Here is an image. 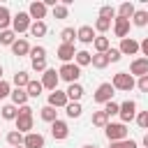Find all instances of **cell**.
<instances>
[{
	"instance_id": "1",
	"label": "cell",
	"mask_w": 148,
	"mask_h": 148,
	"mask_svg": "<svg viewBox=\"0 0 148 148\" xmlns=\"http://www.w3.org/2000/svg\"><path fill=\"white\" fill-rule=\"evenodd\" d=\"M111 83H113L116 90H123V92H130V90L136 86V81H134V76H132L130 72H118V74H113Z\"/></svg>"
},
{
	"instance_id": "2",
	"label": "cell",
	"mask_w": 148,
	"mask_h": 148,
	"mask_svg": "<svg viewBox=\"0 0 148 148\" xmlns=\"http://www.w3.org/2000/svg\"><path fill=\"white\" fill-rule=\"evenodd\" d=\"M104 134H106V139L111 143L113 141H125L127 139V125L125 123H109L104 127Z\"/></svg>"
},
{
	"instance_id": "3",
	"label": "cell",
	"mask_w": 148,
	"mask_h": 148,
	"mask_svg": "<svg viewBox=\"0 0 148 148\" xmlns=\"http://www.w3.org/2000/svg\"><path fill=\"white\" fill-rule=\"evenodd\" d=\"M58 74H60V79H62V81H67V83H79L81 67H79L76 62H65V65H60Z\"/></svg>"
},
{
	"instance_id": "4",
	"label": "cell",
	"mask_w": 148,
	"mask_h": 148,
	"mask_svg": "<svg viewBox=\"0 0 148 148\" xmlns=\"http://www.w3.org/2000/svg\"><path fill=\"white\" fill-rule=\"evenodd\" d=\"M113 92H116L113 83H99L97 90H95V95H92V99H95L97 104H106V102L113 99Z\"/></svg>"
},
{
	"instance_id": "5",
	"label": "cell",
	"mask_w": 148,
	"mask_h": 148,
	"mask_svg": "<svg viewBox=\"0 0 148 148\" xmlns=\"http://www.w3.org/2000/svg\"><path fill=\"white\" fill-rule=\"evenodd\" d=\"M30 25H32V18H30V14L28 12H18L14 18H12V30L18 35V32H25V30H30Z\"/></svg>"
},
{
	"instance_id": "6",
	"label": "cell",
	"mask_w": 148,
	"mask_h": 148,
	"mask_svg": "<svg viewBox=\"0 0 148 148\" xmlns=\"http://www.w3.org/2000/svg\"><path fill=\"white\" fill-rule=\"evenodd\" d=\"M120 123H132V120H136V104H134V99H125L123 104H120Z\"/></svg>"
},
{
	"instance_id": "7",
	"label": "cell",
	"mask_w": 148,
	"mask_h": 148,
	"mask_svg": "<svg viewBox=\"0 0 148 148\" xmlns=\"http://www.w3.org/2000/svg\"><path fill=\"white\" fill-rule=\"evenodd\" d=\"M46 12H49V7L44 5V0H32L28 5V14H30L32 21H44L46 18Z\"/></svg>"
},
{
	"instance_id": "8",
	"label": "cell",
	"mask_w": 148,
	"mask_h": 148,
	"mask_svg": "<svg viewBox=\"0 0 148 148\" xmlns=\"http://www.w3.org/2000/svg\"><path fill=\"white\" fill-rule=\"evenodd\" d=\"M58 81H60V74H58L56 69H51V67L42 74V86H44L46 90H51V92L58 90Z\"/></svg>"
},
{
	"instance_id": "9",
	"label": "cell",
	"mask_w": 148,
	"mask_h": 148,
	"mask_svg": "<svg viewBox=\"0 0 148 148\" xmlns=\"http://www.w3.org/2000/svg\"><path fill=\"white\" fill-rule=\"evenodd\" d=\"M67 104H69V97H67L65 90H53V92H49V106H53V109H65Z\"/></svg>"
},
{
	"instance_id": "10",
	"label": "cell",
	"mask_w": 148,
	"mask_h": 148,
	"mask_svg": "<svg viewBox=\"0 0 148 148\" xmlns=\"http://www.w3.org/2000/svg\"><path fill=\"white\" fill-rule=\"evenodd\" d=\"M67 134H69V125L65 123V120H56V123H51V136L56 139V141H62V139H67Z\"/></svg>"
},
{
	"instance_id": "11",
	"label": "cell",
	"mask_w": 148,
	"mask_h": 148,
	"mask_svg": "<svg viewBox=\"0 0 148 148\" xmlns=\"http://www.w3.org/2000/svg\"><path fill=\"white\" fill-rule=\"evenodd\" d=\"M130 74L132 76H148V58H134L130 65Z\"/></svg>"
},
{
	"instance_id": "12",
	"label": "cell",
	"mask_w": 148,
	"mask_h": 148,
	"mask_svg": "<svg viewBox=\"0 0 148 148\" xmlns=\"http://www.w3.org/2000/svg\"><path fill=\"white\" fill-rule=\"evenodd\" d=\"M120 53L123 56H136L139 53V42L134 39V37H125V39H120Z\"/></svg>"
},
{
	"instance_id": "13",
	"label": "cell",
	"mask_w": 148,
	"mask_h": 148,
	"mask_svg": "<svg viewBox=\"0 0 148 148\" xmlns=\"http://www.w3.org/2000/svg\"><path fill=\"white\" fill-rule=\"evenodd\" d=\"M95 28L92 25H81L79 30H76V39L81 42V44H92L95 42Z\"/></svg>"
},
{
	"instance_id": "14",
	"label": "cell",
	"mask_w": 148,
	"mask_h": 148,
	"mask_svg": "<svg viewBox=\"0 0 148 148\" xmlns=\"http://www.w3.org/2000/svg\"><path fill=\"white\" fill-rule=\"evenodd\" d=\"M127 32H130V21H127V18L116 16V18H113V35H116V37H120V39H125V37H127Z\"/></svg>"
},
{
	"instance_id": "15",
	"label": "cell",
	"mask_w": 148,
	"mask_h": 148,
	"mask_svg": "<svg viewBox=\"0 0 148 148\" xmlns=\"http://www.w3.org/2000/svg\"><path fill=\"white\" fill-rule=\"evenodd\" d=\"M74 56H76L74 44H60V46H58V58L62 60V65H65V62H74Z\"/></svg>"
},
{
	"instance_id": "16",
	"label": "cell",
	"mask_w": 148,
	"mask_h": 148,
	"mask_svg": "<svg viewBox=\"0 0 148 148\" xmlns=\"http://www.w3.org/2000/svg\"><path fill=\"white\" fill-rule=\"evenodd\" d=\"M14 123H16V130H18L21 134H30L32 127H35V118H32V116H18Z\"/></svg>"
},
{
	"instance_id": "17",
	"label": "cell",
	"mask_w": 148,
	"mask_h": 148,
	"mask_svg": "<svg viewBox=\"0 0 148 148\" xmlns=\"http://www.w3.org/2000/svg\"><path fill=\"white\" fill-rule=\"evenodd\" d=\"M9 97H12V104H14V106H25V104H28V99H30L25 88H14Z\"/></svg>"
},
{
	"instance_id": "18",
	"label": "cell",
	"mask_w": 148,
	"mask_h": 148,
	"mask_svg": "<svg viewBox=\"0 0 148 148\" xmlns=\"http://www.w3.org/2000/svg\"><path fill=\"white\" fill-rule=\"evenodd\" d=\"M30 49H32V46H30V44H28V39H23V37H21V39H16V42L12 44V53H14V56H18V58H21V56H30Z\"/></svg>"
},
{
	"instance_id": "19",
	"label": "cell",
	"mask_w": 148,
	"mask_h": 148,
	"mask_svg": "<svg viewBox=\"0 0 148 148\" xmlns=\"http://www.w3.org/2000/svg\"><path fill=\"white\" fill-rule=\"evenodd\" d=\"M23 146L25 148H44V136L39 132H30V134H25Z\"/></svg>"
},
{
	"instance_id": "20",
	"label": "cell",
	"mask_w": 148,
	"mask_h": 148,
	"mask_svg": "<svg viewBox=\"0 0 148 148\" xmlns=\"http://www.w3.org/2000/svg\"><path fill=\"white\" fill-rule=\"evenodd\" d=\"M65 92H67L69 102H81V97H83V92H86V90H83V86H81V83H69Z\"/></svg>"
},
{
	"instance_id": "21",
	"label": "cell",
	"mask_w": 148,
	"mask_h": 148,
	"mask_svg": "<svg viewBox=\"0 0 148 148\" xmlns=\"http://www.w3.org/2000/svg\"><path fill=\"white\" fill-rule=\"evenodd\" d=\"M39 116H42L44 123H56V120H58V109H53V106L46 104V106L39 109Z\"/></svg>"
},
{
	"instance_id": "22",
	"label": "cell",
	"mask_w": 148,
	"mask_h": 148,
	"mask_svg": "<svg viewBox=\"0 0 148 148\" xmlns=\"http://www.w3.org/2000/svg\"><path fill=\"white\" fill-rule=\"evenodd\" d=\"M92 46H95V53H106V51L111 49L109 37H104V35H97V37H95V42H92Z\"/></svg>"
},
{
	"instance_id": "23",
	"label": "cell",
	"mask_w": 148,
	"mask_h": 148,
	"mask_svg": "<svg viewBox=\"0 0 148 148\" xmlns=\"http://www.w3.org/2000/svg\"><path fill=\"white\" fill-rule=\"evenodd\" d=\"M23 141H25V134H21L18 130H12V132H7V143H9L12 148H16V146H23Z\"/></svg>"
},
{
	"instance_id": "24",
	"label": "cell",
	"mask_w": 148,
	"mask_h": 148,
	"mask_svg": "<svg viewBox=\"0 0 148 148\" xmlns=\"http://www.w3.org/2000/svg\"><path fill=\"white\" fill-rule=\"evenodd\" d=\"M12 14H9V9L5 7V5H0V32L2 30H9V25H12Z\"/></svg>"
},
{
	"instance_id": "25",
	"label": "cell",
	"mask_w": 148,
	"mask_h": 148,
	"mask_svg": "<svg viewBox=\"0 0 148 148\" xmlns=\"http://www.w3.org/2000/svg\"><path fill=\"white\" fill-rule=\"evenodd\" d=\"M134 12H136V7H134L132 2H123V5L118 7V16H120V18H127V21L134 16Z\"/></svg>"
},
{
	"instance_id": "26",
	"label": "cell",
	"mask_w": 148,
	"mask_h": 148,
	"mask_svg": "<svg viewBox=\"0 0 148 148\" xmlns=\"http://www.w3.org/2000/svg\"><path fill=\"white\" fill-rule=\"evenodd\" d=\"M74 62H76L79 67L92 65V53H88V51H76V56H74Z\"/></svg>"
},
{
	"instance_id": "27",
	"label": "cell",
	"mask_w": 148,
	"mask_h": 148,
	"mask_svg": "<svg viewBox=\"0 0 148 148\" xmlns=\"http://www.w3.org/2000/svg\"><path fill=\"white\" fill-rule=\"evenodd\" d=\"M65 113H67V118H79V116L83 113L81 102H69V104L65 106Z\"/></svg>"
},
{
	"instance_id": "28",
	"label": "cell",
	"mask_w": 148,
	"mask_h": 148,
	"mask_svg": "<svg viewBox=\"0 0 148 148\" xmlns=\"http://www.w3.org/2000/svg\"><path fill=\"white\" fill-rule=\"evenodd\" d=\"M0 113H2L5 120H16V118H18V106H14V104H5V106L0 109Z\"/></svg>"
},
{
	"instance_id": "29",
	"label": "cell",
	"mask_w": 148,
	"mask_h": 148,
	"mask_svg": "<svg viewBox=\"0 0 148 148\" xmlns=\"http://www.w3.org/2000/svg\"><path fill=\"white\" fill-rule=\"evenodd\" d=\"M92 125L95 127H102V130L109 125V116L104 113V109L102 111H92Z\"/></svg>"
},
{
	"instance_id": "30",
	"label": "cell",
	"mask_w": 148,
	"mask_h": 148,
	"mask_svg": "<svg viewBox=\"0 0 148 148\" xmlns=\"http://www.w3.org/2000/svg\"><path fill=\"white\" fill-rule=\"evenodd\" d=\"M132 23H134L136 28H143V25L148 23V12H146V9H136L134 16H132Z\"/></svg>"
},
{
	"instance_id": "31",
	"label": "cell",
	"mask_w": 148,
	"mask_h": 148,
	"mask_svg": "<svg viewBox=\"0 0 148 148\" xmlns=\"http://www.w3.org/2000/svg\"><path fill=\"white\" fill-rule=\"evenodd\" d=\"M46 30H49V28H46L44 21H32V25H30V35H32V37H44Z\"/></svg>"
},
{
	"instance_id": "32",
	"label": "cell",
	"mask_w": 148,
	"mask_h": 148,
	"mask_svg": "<svg viewBox=\"0 0 148 148\" xmlns=\"http://www.w3.org/2000/svg\"><path fill=\"white\" fill-rule=\"evenodd\" d=\"M16 39H18V37H16V32H14L12 28H9V30H2V32H0V44H2V46H12V44H14Z\"/></svg>"
},
{
	"instance_id": "33",
	"label": "cell",
	"mask_w": 148,
	"mask_h": 148,
	"mask_svg": "<svg viewBox=\"0 0 148 148\" xmlns=\"http://www.w3.org/2000/svg\"><path fill=\"white\" fill-rule=\"evenodd\" d=\"M30 81H32V79H30V76H28V72H23V69L14 74V86H16V88H28V83H30Z\"/></svg>"
},
{
	"instance_id": "34",
	"label": "cell",
	"mask_w": 148,
	"mask_h": 148,
	"mask_svg": "<svg viewBox=\"0 0 148 148\" xmlns=\"http://www.w3.org/2000/svg\"><path fill=\"white\" fill-rule=\"evenodd\" d=\"M25 90H28V97H39L42 90H44V86H42V81H30Z\"/></svg>"
},
{
	"instance_id": "35",
	"label": "cell",
	"mask_w": 148,
	"mask_h": 148,
	"mask_svg": "<svg viewBox=\"0 0 148 148\" xmlns=\"http://www.w3.org/2000/svg\"><path fill=\"white\" fill-rule=\"evenodd\" d=\"M111 25H113V21H109V18H102V16H97V18H95V30H97V32H102V35H104Z\"/></svg>"
},
{
	"instance_id": "36",
	"label": "cell",
	"mask_w": 148,
	"mask_h": 148,
	"mask_svg": "<svg viewBox=\"0 0 148 148\" xmlns=\"http://www.w3.org/2000/svg\"><path fill=\"white\" fill-rule=\"evenodd\" d=\"M106 65H109L106 53H95V56H92V67H95V69H104Z\"/></svg>"
},
{
	"instance_id": "37",
	"label": "cell",
	"mask_w": 148,
	"mask_h": 148,
	"mask_svg": "<svg viewBox=\"0 0 148 148\" xmlns=\"http://www.w3.org/2000/svg\"><path fill=\"white\" fill-rule=\"evenodd\" d=\"M60 37H62V44H74V39H76V30H74V28H62Z\"/></svg>"
},
{
	"instance_id": "38",
	"label": "cell",
	"mask_w": 148,
	"mask_h": 148,
	"mask_svg": "<svg viewBox=\"0 0 148 148\" xmlns=\"http://www.w3.org/2000/svg\"><path fill=\"white\" fill-rule=\"evenodd\" d=\"M67 16H69V9H67V5L58 2V5L53 7V18H67Z\"/></svg>"
},
{
	"instance_id": "39",
	"label": "cell",
	"mask_w": 148,
	"mask_h": 148,
	"mask_svg": "<svg viewBox=\"0 0 148 148\" xmlns=\"http://www.w3.org/2000/svg\"><path fill=\"white\" fill-rule=\"evenodd\" d=\"M30 56H32V60H46V49L42 44H37L30 49Z\"/></svg>"
},
{
	"instance_id": "40",
	"label": "cell",
	"mask_w": 148,
	"mask_h": 148,
	"mask_svg": "<svg viewBox=\"0 0 148 148\" xmlns=\"http://www.w3.org/2000/svg\"><path fill=\"white\" fill-rule=\"evenodd\" d=\"M104 113H106L109 118H111V116H118V113H120V104H118V102H113V99H111V102H106V104H104Z\"/></svg>"
},
{
	"instance_id": "41",
	"label": "cell",
	"mask_w": 148,
	"mask_h": 148,
	"mask_svg": "<svg viewBox=\"0 0 148 148\" xmlns=\"http://www.w3.org/2000/svg\"><path fill=\"white\" fill-rule=\"evenodd\" d=\"M118 14V9L116 7H111V5H104L102 9H99V16L102 18H109V21H113V16Z\"/></svg>"
},
{
	"instance_id": "42",
	"label": "cell",
	"mask_w": 148,
	"mask_h": 148,
	"mask_svg": "<svg viewBox=\"0 0 148 148\" xmlns=\"http://www.w3.org/2000/svg\"><path fill=\"white\" fill-rule=\"evenodd\" d=\"M136 125L148 132V111H139V113H136Z\"/></svg>"
},
{
	"instance_id": "43",
	"label": "cell",
	"mask_w": 148,
	"mask_h": 148,
	"mask_svg": "<svg viewBox=\"0 0 148 148\" xmlns=\"http://www.w3.org/2000/svg\"><path fill=\"white\" fill-rule=\"evenodd\" d=\"M109 148H136V141H132V139H125V141H113Z\"/></svg>"
},
{
	"instance_id": "44",
	"label": "cell",
	"mask_w": 148,
	"mask_h": 148,
	"mask_svg": "<svg viewBox=\"0 0 148 148\" xmlns=\"http://www.w3.org/2000/svg\"><path fill=\"white\" fill-rule=\"evenodd\" d=\"M30 67H32V72H39V74H44V72L49 69V67H46V60H32Z\"/></svg>"
},
{
	"instance_id": "45",
	"label": "cell",
	"mask_w": 148,
	"mask_h": 148,
	"mask_svg": "<svg viewBox=\"0 0 148 148\" xmlns=\"http://www.w3.org/2000/svg\"><path fill=\"white\" fill-rule=\"evenodd\" d=\"M106 58H109V62H118L123 58V53H120V49H109L106 51Z\"/></svg>"
},
{
	"instance_id": "46",
	"label": "cell",
	"mask_w": 148,
	"mask_h": 148,
	"mask_svg": "<svg viewBox=\"0 0 148 148\" xmlns=\"http://www.w3.org/2000/svg\"><path fill=\"white\" fill-rule=\"evenodd\" d=\"M9 95H12V86L2 79V81H0V99H5V97H9Z\"/></svg>"
},
{
	"instance_id": "47",
	"label": "cell",
	"mask_w": 148,
	"mask_h": 148,
	"mask_svg": "<svg viewBox=\"0 0 148 148\" xmlns=\"http://www.w3.org/2000/svg\"><path fill=\"white\" fill-rule=\"evenodd\" d=\"M136 88H139L141 92H148V76H141V79L136 81Z\"/></svg>"
},
{
	"instance_id": "48",
	"label": "cell",
	"mask_w": 148,
	"mask_h": 148,
	"mask_svg": "<svg viewBox=\"0 0 148 148\" xmlns=\"http://www.w3.org/2000/svg\"><path fill=\"white\" fill-rule=\"evenodd\" d=\"M139 51L143 53V58H148V37H146L143 42H139Z\"/></svg>"
},
{
	"instance_id": "49",
	"label": "cell",
	"mask_w": 148,
	"mask_h": 148,
	"mask_svg": "<svg viewBox=\"0 0 148 148\" xmlns=\"http://www.w3.org/2000/svg\"><path fill=\"white\" fill-rule=\"evenodd\" d=\"M18 116H32V106H18Z\"/></svg>"
},
{
	"instance_id": "50",
	"label": "cell",
	"mask_w": 148,
	"mask_h": 148,
	"mask_svg": "<svg viewBox=\"0 0 148 148\" xmlns=\"http://www.w3.org/2000/svg\"><path fill=\"white\" fill-rule=\"evenodd\" d=\"M143 146H146V148H148V132H146V134H143Z\"/></svg>"
},
{
	"instance_id": "51",
	"label": "cell",
	"mask_w": 148,
	"mask_h": 148,
	"mask_svg": "<svg viewBox=\"0 0 148 148\" xmlns=\"http://www.w3.org/2000/svg\"><path fill=\"white\" fill-rule=\"evenodd\" d=\"M81 148H97V146H92V143H86V146H81Z\"/></svg>"
},
{
	"instance_id": "52",
	"label": "cell",
	"mask_w": 148,
	"mask_h": 148,
	"mask_svg": "<svg viewBox=\"0 0 148 148\" xmlns=\"http://www.w3.org/2000/svg\"><path fill=\"white\" fill-rule=\"evenodd\" d=\"M0 81H2V65H0Z\"/></svg>"
},
{
	"instance_id": "53",
	"label": "cell",
	"mask_w": 148,
	"mask_h": 148,
	"mask_svg": "<svg viewBox=\"0 0 148 148\" xmlns=\"http://www.w3.org/2000/svg\"><path fill=\"white\" fill-rule=\"evenodd\" d=\"M16 148H25V146H16Z\"/></svg>"
}]
</instances>
